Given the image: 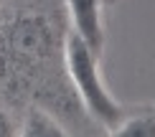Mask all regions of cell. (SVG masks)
I'll list each match as a JSON object with an SVG mask.
<instances>
[{"instance_id":"6da1fadb","label":"cell","mask_w":155,"mask_h":137,"mask_svg":"<svg viewBox=\"0 0 155 137\" xmlns=\"http://www.w3.org/2000/svg\"><path fill=\"white\" fill-rule=\"evenodd\" d=\"M97 51L89 48L79 36L69 33L64 38V64H66V74L71 84L79 91V99L87 107V112L94 117L97 122H102L107 129L117 127L125 117L122 104L112 96V91L107 89L104 79L99 74V61H97Z\"/></svg>"},{"instance_id":"7a4b0ae2","label":"cell","mask_w":155,"mask_h":137,"mask_svg":"<svg viewBox=\"0 0 155 137\" xmlns=\"http://www.w3.org/2000/svg\"><path fill=\"white\" fill-rule=\"evenodd\" d=\"M51 48V25L43 15L18 13L0 28V61L8 66H31Z\"/></svg>"},{"instance_id":"3957f363","label":"cell","mask_w":155,"mask_h":137,"mask_svg":"<svg viewBox=\"0 0 155 137\" xmlns=\"http://www.w3.org/2000/svg\"><path fill=\"white\" fill-rule=\"evenodd\" d=\"M69 21L74 33L97 54L104 46V18H102V0H66Z\"/></svg>"},{"instance_id":"277c9868","label":"cell","mask_w":155,"mask_h":137,"mask_svg":"<svg viewBox=\"0 0 155 137\" xmlns=\"http://www.w3.org/2000/svg\"><path fill=\"white\" fill-rule=\"evenodd\" d=\"M66 132L69 129L64 125H59V119L48 109L38 107V104L28 107V112L23 117V125L18 129L21 137H64Z\"/></svg>"},{"instance_id":"5b68a950","label":"cell","mask_w":155,"mask_h":137,"mask_svg":"<svg viewBox=\"0 0 155 137\" xmlns=\"http://www.w3.org/2000/svg\"><path fill=\"white\" fill-rule=\"evenodd\" d=\"M117 137H155V104L140 107L137 112L125 114L117 127L109 129Z\"/></svg>"},{"instance_id":"8992f818","label":"cell","mask_w":155,"mask_h":137,"mask_svg":"<svg viewBox=\"0 0 155 137\" xmlns=\"http://www.w3.org/2000/svg\"><path fill=\"white\" fill-rule=\"evenodd\" d=\"M10 135H18V129L13 127L10 117L5 112H0V137H10Z\"/></svg>"}]
</instances>
